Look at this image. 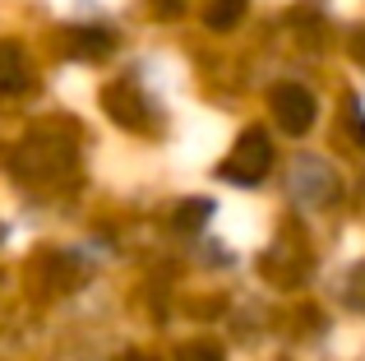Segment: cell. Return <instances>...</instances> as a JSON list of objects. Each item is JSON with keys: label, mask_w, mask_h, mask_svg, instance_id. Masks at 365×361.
I'll return each mask as SVG.
<instances>
[{"label": "cell", "mask_w": 365, "mask_h": 361, "mask_svg": "<svg viewBox=\"0 0 365 361\" xmlns=\"http://www.w3.org/2000/svg\"><path fill=\"white\" fill-rule=\"evenodd\" d=\"M351 46H356V61L365 65V28H361V33H356V37H351Z\"/></svg>", "instance_id": "obj_7"}, {"label": "cell", "mask_w": 365, "mask_h": 361, "mask_svg": "<svg viewBox=\"0 0 365 361\" xmlns=\"http://www.w3.org/2000/svg\"><path fill=\"white\" fill-rule=\"evenodd\" d=\"M153 9H158L162 19H171V14H180V9H185V0H153Z\"/></svg>", "instance_id": "obj_6"}, {"label": "cell", "mask_w": 365, "mask_h": 361, "mask_svg": "<svg viewBox=\"0 0 365 361\" xmlns=\"http://www.w3.org/2000/svg\"><path fill=\"white\" fill-rule=\"evenodd\" d=\"M273 116L282 121V130L305 135V130L314 126V98L301 83H282V88H273Z\"/></svg>", "instance_id": "obj_2"}, {"label": "cell", "mask_w": 365, "mask_h": 361, "mask_svg": "<svg viewBox=\"0 0 365 361\" xmlns=\"http://www.w3.org/2000/svg\"><path fill=\"white\" fill-rule=\"evenodd\" d=\"M120 361H153V357H143V352H125Z\"/></svg>", "instance_id": "obj_8"}, {"label": "cell", "mask_w": 365, "mask_h": 361, "mask_svg": "<svg viewBox=\"0 0 365 361\" xmlns=\"http://www.w3.org/2000/svg\"><path fill=\"white\" fill-rule=\"evenodd\" d=\"M241 9H245V0H213V5H208V28H217V33L232 28L236 19H241Z\"/></svg>", "instance_id": "obj_4"}, {"label": "cell", "mask_w": 365, "mask_h": 361, "mask_svg": "<svg viewBox=\"0 0 365 361\" xmlns=\"http://www.w3.org/2000/svg\"><path fill=\"white\" fill-rule=\"evenodd\" d=\"M107 111L116 121H125L130 130L143 126V102H139V93H134V83H116V88H107Z\"/></svg>", "instance_id": "obj_3"}, {"label": "cell", "mask_w": 365, "mask_h": 361, "mask_svg": "<svg viewBox=\"0 0 365 361\" xmlns=\"http://www.w3.org/2000/svg\"><path fill=\"white\" fill-rule=\"evenodd\" d=\"M273 167V144H268L264 130H245L241 139H236L232 158L222 163V176L236 180V185H255V180H264V172Z\"/></svg>", "instance_id": "obj_1"}, {"label": "cell", "mask_w": 365, "mask_h": 361, "mask_svg": "<svg viewBox=\"0 0 365 361\" xmlns=\"http://www.w3.org/2000/svg\"><path fill=\"white\" fill-rule=\"evenodd\" d=\"M180 361H222V352H217V347H208V343H199V347H185Z\"/></svg>", "instance_id": "obj_5"}]
</instances>
